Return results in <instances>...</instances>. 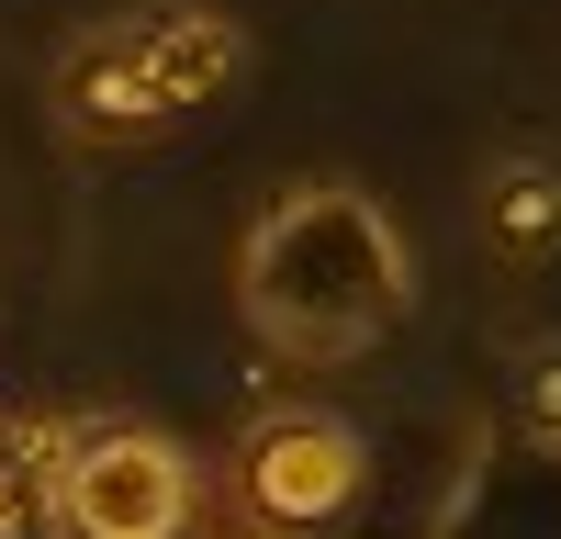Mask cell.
Returning a JSON list of instances; mask_svg holds the SVG:
<instances>
[{"label":"cell","mask_w":561,"mask_h":539,"mask_svg":"<svg viewBox=\"0 0 561 539\" xmlns=\"http://www.w3.org/2000/svg\"><path fill=\"white\" fill-rule=\"evenodd\" d=\"M237 303L270 348L293 359H359L404 326L415 303V259H404V225L359 192V180H304L280 192L248 248H237Z\"/></svg>","instance_id":"1"},{"label":"cell","mask_w":561,"mask_h":539,"mask_svg":"<svg viewBox=\"0 0 561 539\" xmlns=\"http://www.w3.org/2000/svg\"><path fill=\"white\" fill-rule=\"evenodd\" d=\"M359 483H370V438H359V416H337V404H270V416H248L237 461H225V494H237V517L259 539L337 528L359 506Z\"/></svg>","instance_id":"2"},{"label":"cell","mask_w":561,"mask_h":539,"mask_svg":"<svg viewBox=\"0 0 561 539\" xmlns=\"http://www.w3.org/2000/svg\"><path fill=\"white\" fill-rule=\"evenodd\" d=\"M192 506H203V472L169 427H147V416L68 427L57 539H192Z\"/></svg>","instance_id":"3"},{"label":"cell","mask_w":561,"mask_h":539,"mask_svg":"<svg viewBox=\"0 0 561 539\" xmlns=\"http://www.w3.org/2000/svg\"><path fill=\"white\" fill-rule=\"evenodd\" d=\"M113 45H124V68L147 79L158 124L225 102V90L248 79V57H259L248 23H237V12H214V0H147V12H124V23H113Z\"/></svg>","instance_id":"4"},{"label":"cell","mask_w":561,"mask_h":539,"mask_svg":"<svg viewBox=\"0 0 561 539\" xmlns=\"http://www.w3.org/2000/svg\"><path fill=\"white\" fill-rule=\"evenodd\" d=\"M472 225H483L494 270H550L561 259V158H494L472 192Z\"/></svg>","instance_id":"5"},{"label":"cell","mask_w":561,"mask_h":539,"mask_svg":"<svg viewBox=\"0 0 561 539\" xmlns=\"http://www.w3.org/2000/svg\"><path fill=\"white\" fill-rule=\"evenodd\" d=\"M57 461H68V427L0 416V539H45L57 528Z\"/></svg>","instance_id":"6"},{"label":"cell","mask_w":561,"mask_h":539,"mask_svg":"<svg viewBox=\"0 0 561 539\" xmlns=\"http://www.w3.org/2000/svg\"><path fill=\"white\" fill-rule=\"evenodd\" d=\"M505 416H517V438L561 449V337H517V359H505Z\"/></svg>","instance_id":"7"}]
</instances>
